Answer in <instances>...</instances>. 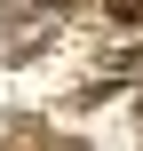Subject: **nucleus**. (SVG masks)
<instances>
[{"label": "nucleus", "mask_w": 143, "mask_h": 151, "mask_svg": "<svg viewBox=\"0 0 143 151\" xmlns=\"http://www.w3.org/2000/svg\"><path fill=\"white\" fill-rule=\"evenodd\" d=\"M111 16L119 24H143V0H111Z\"/></svg>", "instance_id": "obj_1"}]
</instances>
